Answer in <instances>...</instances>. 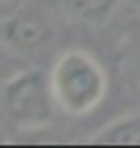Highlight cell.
I'll return each instance as SVG.
<instances>
[{"mask_svg": "<svg viewBox=\"0 0 140 148\" xmlns=\"http://www.w3.org/2000/svg\"><path fill=\"white\" fill-rule=\"evenodd\" d=\"M50 86L58 108L70 116H85L108 93L105 68L85 50H65L50 70Z\"/></svg>", "mask_w": 140, "mask_h": 148, "instance_id": "6da1fadb", "label": "cell"}, {"mask_svg": "<svg viewBox=\"0 0 140 148\" xmlns=\"http://www.w3.org/2000/svg\"><path fill=\"white\" fill-rule=\"evenodd\" d=\"M0 106L5 118L20 131L48 128L58 106L50 75L40 70L20 68L0 86Z\"/></svg>", "mask_w": 140, "mask_h": 148, "instance_id": "7a4b0ae2", "label": "cell"}, {"mask_svg": "<svg viewBox=\"0 0 140 148\" xmlns=\"http://www.w3.org/2000/svg\"><path fill=\"white\" fill-rule=\"evenodd\" d=\"M53 35L48 15L33 8H20L0 23V40L20 58L45 53L53 43Z\"/></svg>", "mask_w": 140, "mask_h": 148, "instance_id": "3957f363", "label": "cell"}, {"mask_svg": "<svg viewBox=\"0 0 140 148\" xmlns=\"http://www.w3.org/2000/svg\"><path fill=\"white\" fill-rule=\"evenodd\" d=\"M90 143L100 146H140V113L125 116L115 123L105 125L90 138Z\"/></svg>", "mask_w": 140, "mask_h": 148, "instance_id": "277c9868", "label": "cell"}, {"mask_svg": "<svg viewBox=\"0 0 140 148\" xmlns=\"http://www.w3.org/2000/svg\"><path fill=\"white\" fill-rule=\"evenodd\" d=\"M75 18H83L88 23H103L115 13L120 0H60Z\"/></svg>", "mask_w": 140, "mask_h": 148, "instance_id": "5b68a950", "label": "cell"}, {"mask_svg": "<svg viewBox=\"0 0 140 148\" xmlns=\"http://www.w3.org/2000/svg\"><path fill=\"white\" fill-rule=\"evenodd\" d=\"M18 60H20V55H15L8 45H5V43H3V40H0V86H3L13 73L20 70V68H13Z\"/></svg>", "mask_w": 140, "mask_h": 148, "instance_id": "8992f818", "label": "cell"}, {"mask_svg": "<svg viewBox=\"0 0 140 148\" xmlns=\"http://www.w3.org/2000/svg\"><path fill=\"white\" fill-rule=\"evenodd\" d=\"M133 3H135V5H138V8H140V0H133Z\"/></svg>", "mask_w": 140, "mask_h": 148, "instance_id": "52a82bcc", "label": "cell"}, {"mask_svg": "<svg viewBox=\"0 0 140 148\" xmlns=\"http://www.w3.org/2000/svg\"><path fill=\"white\" fill-rule=\"evenodd\" d=\"M0 3H13V0H0Z\"/></svg>", "mask_w": 140, "mask_h": 148, "instance_id": "ba28073f", "label": "cell"}, {"mask_svg": "<svg viewBox=\"0 0 140 148\" xmlns=\"http://www.w3.org/2000/svg\"><path fill=\"white\" fill-rule=\"evenodd\" d=\"M0 5H3V3H0Z\"/></svg>", "mask_w": 140, "mask_h": 148, "instance_id": "9c48e42d", "label": "cell"}]
</instances>
